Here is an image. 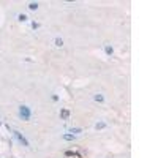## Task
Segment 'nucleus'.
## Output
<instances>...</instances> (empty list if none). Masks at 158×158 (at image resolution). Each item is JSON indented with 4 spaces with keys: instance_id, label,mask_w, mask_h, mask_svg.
Listing matches in <instances>:
<instances>
[{
    "instance_id": "9d476101",
    "label": "nucleus",
    "mask_w": 158,
    "mask_h": 158,
    "mask_svg": "<svg viewBox=\"0 0 158 158\" xmlns=\"http://www.w3.org/2000/svg\"><path fill=\"white\" fill-rule=\"evenodd\" d=\"M18 19H19V21H22V22H24V21H27V16H25V14H19Z\"/></svg>"
},
{
    "instance_id": "1a4fd4ad",
    "label": "nucleus",
    "mask_w": 158,
    "mask_h": 158,
    "mask_svg": "<svg viewBox=\"0 0 158 158\" xmlns=\"http://www.w3.org/2000/svg\"><path fill=\"white\" fill-rule=\"evenodd\" d=\"M103 100H105V98H103V95H95V101H100V103H101Z\"/></svg>"
},
{
    "instance_id": "7ed1b4c3",
    "label": "nucleus",
    "mask_w": 158,
    "mask_h": 158,
    "mask_svg": "<svg viewBox=\"0 0 158 158\" xmlns=\"http://www.w3.org/2000/svg\"><path fill=\"white\" fill-rule=\"evenodd\" d=\"M70 117V112L67 109H62V119H68Z\"/></svg>"
},
{
    "instance_id": "39448f33",
    "label": "nucleus",
    "mask_w": 158,
    "mask_h": 158,
    "mask_svg": "<svg viewBox=\"0 0 158 158\" xmlns=\"http://www.w3.org/2000/svg\"><path fill=\"white\" fill-rule=\"evenodd\" d=\"M105 51H106V54H107V55H112V48H111V46H106V48H105Z\"/></svg>"
},
{
    "instance_id": "9b49d317",
    "label": "nucleus",
    "mask_w": 158,
    "mask_h": 158,
    "mask_svg": "<svg viewBox=\"0 0 158 158\" xmlns=\"http://www.w3.org/2000/svg\"><path fill=\"white\" fill-rule=\"evenodd\" d=\"M71 133H81V128H73Z\"/></svg>"
},
{
    "instance_id": "f8f14e48",
    "label": "nucleus",
    "mask_w": 158,
    "mask_h": 158,
    "mask_svg": "<svg viewBox=\"0 0 158 158\" xmlns=\"http://www.w3.org/2000/svg\"><path fill=\"white\" fill-rule=\"evenodd\" d=\"M97 128H105V123H103V122L101 123H97Z\"/></svg>"
},
{
    "instance_id": "0eeeda50",
    "label": "nucleus",
    "mask_w": 158,
    "mask_h": 158,
    "mask_svg": "<svg viewBox=\"0 0 158 158\" xmlns=\"http://www.w3.org/2000/svg\"><path fill=\"white\" fill-rule=\"evenodd\" d=\"M65 155H67V157H71V155H78V157H81L78 152H71V150H68V152H65Z\"/></svg>"
},
{
    "instance_id": "f03ea898",
    "label": "nucleus",
    "mask_w": 158,
    "mask_h": 158,
    "mask_svg": "<svg viewBox=\"0 0 158 158\" xmlns=\"http://www.w3.org/2000/svg\"><path fill=\"white\" fill-rule=\"evenodd\" d=\"M14 136H16V139H18L19 142H21V144H22V145H24V147H29V141H27V139H25V138H24V136H22V134H21V133H18V131H14Z\"/></svg>"
},
{
    "instance_id": "423d86ee",
    "label": "nucleus",
    "mask_w": 158,
    "mask_h": 158,
    "mask_svg": "<svg viewBox=\"0 0 158 158\" xmlns=\"http://www.w3.org/2000/svg\"><path fill=\"white\" fill-rule=\"evenodd\" d=\"M29 8H30V10H37V8H38V3H37V2L29 3Z\"/></svg>"
},
{
    "instance_id": "f257e3e1",
    "label": "nucleus",
    "mask_w": 158,
    "mask_h": 158,
    "mask_svg": "<svg viewBox=\"0 0 158 158\" xmlns=\"http://www.w3.org/2000/svg\"><path fill=\"white\" fill-rule=\"evenodd\" d=\"M19 114H21V117L24 119V120H29L32 112H30V107L29 106H21L19 107Z\"/></svg>"
},
{
    "instance_id": "ddd939ff",
    "label": "nucleus",
    "mask_w": 158,
    "mask_h": 158,
    "mask_svg": "<svg viewBox=\"0 0 158 158\" xmlns=\"http://www.w3.org/2000/svg\"><path fill=\"white\" fill-rule=\"evenodd\" d=\"M32 27H33V29H38V27H40V24H37V22H33V24H32Z\"/></svg>"
},
{
    "instance_id": "20e7f679",
    "label": "nucleus",
    "mask_w": 158,
    "mask_h": 158,
    "mask_svg": "<svg viewBox=\"0 0 158 158\" xmlns=\"http://www.w3.org/2000/svg\"><path fill=\"white\" fill-rule=\"evenodd\" d=\"M63 139L65 141H73V139H74V136H73V134H63Z\"/></svg>"
},
{
    "instance_id": "6e6552de",
    "label": "nucleus",
    "mask_w": 158,
    "mask_h": 158,
    "mask_svg": "<svg viewBox=\"0 0 158 158\" xmlns=\"http://www.w3.org/2000/svg\"><path fill=\"white\" fill-rule=\"evenodd\" d=\"M55 46H63V41H62V38H55Z\"/></svg>"
}]
</instances>
